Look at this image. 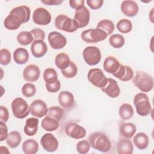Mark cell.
<instances>
[{
    "label": "cell",
    "mask_w": 154,
    "mask_h": 154,
    "mask_svg": "<svg viewBox=\"0 0 154 154\" xmlns=\"http://www.w3.org/2000/svg\"><path fill=\"white\" fill-rule=\"evenodd\" d=\"M90 146L101 152H108L111 149V142L109 138L102 132H94L88 137Z\"/></svg>",
    "instance_id": "obj_1"
},
{
    "label": "cell",
    "mask_w": 154,
    "mask_h": 154,
    "mask_svg": "<svg viewBox=\"0 0 154 154\" xmlns=\"http://www.w3.org/2000/svg\"><path fill=\"white\" fill-rule=\"evenodd\" d=\"M132 82L140 90L144 93L149 92L153 88V78L144 72H137L135 76L133 77Z\"/></svg>",
    "instance_id": "obj_2"
},
{
    "label": "cell",
    "mask_w": 154,
    "mask_h": 154,
    "mask_svg": "<svg viewBox=\"0 0 154 154\" xmlns=\"http://www.w3.org/2000/svg\"><path fill=\"white\" fill-rule=\"evenodd\" d=\"M134 104L137 114L141 116H148L152 111L149 99L144 93H137L134 96Z\"/></svg>",
    "instance_id": "obj_3"
},
{
    "label": "cell",
    "mask_w": 154,
    "mask_h": 154,
    "mask_svg": "<svg viewBox=\"0 0 154 154\" xmlns=\"http://www.w3.org/2000/svg\"><path fill=\"white\" fill-rule=\"evenodd\" d=\"M55 26L57 29L67 32H73L79 28L74 19L64 14H59L56 17Z\"/></svg>",
    "instance_id": "obj_4"
},
{
    "label": "cell",
    "mask_w": 154,
    "mask_h": 154,
    "mask_svg": "<svg viewBox=\"0 0 154 154\" xmlns=\"http://www.w3.org/2000/svg\"><path fill=\"white\" fill-rule=\"evenodd\" d=\"M11 109L15 117L22 119L26 117L30 112V108L22 97H16L11 102Z\"/></svg>",
    "instance_id": "obj_5"
},
{
    "label": "cell",
    "mask_w": 154,
    "mask_h": 154,
    "mask_svg": "<svg viewBox=\"0 0 154 154\" xmlns=\"http://www.w3.org/2000/svg\"><path fill=\"white\" fill-rule=\"evenodd\" d=\"M81 38L86 43H97L106 38L108 35L99 28H90L84 30L81 34Z\"/></svg>",
    "instance_id": "obj_6"
},
{
    "label": "cell",
    "mask_w": 154,
    "mask_h": 154,
    "mask_svg": "<svg viewBox=\"0 0 154 154\" xmlns=\"http://www.w3.org/2000/svg\"><path fill=\"white\" fill-rule=\"evenodd\" d=\"M87 78L94 86L100 88L104 87L108 82V78L99 68L90 69L87 73Z\"/></svg>",
    "instance_id": "obj_7"
},
{
    "label": "cell",
    "mask_w": 154,
    "mask_h": 154,
    "mask_svg": "<svg viewBox=\"0 0 154 154\" xmlns=\"http://www.w3.org/2000/svg\"><path fill=\"white\" fill-rule=\"evenodd\" d=\"M82 56L85 62L89 66L97 64L102 58L100 49L93 46L86 47L82 52Z\"/></svg>",
    "instance_id": "obj_8"
},
{
    "label": "cell",
    "mask_w": 154,
    "mask_h": 154,
    "mask_svg": "<svg viewBox=\"0 0 154 154\" xmlns=\"http://www.w3.org/2000/svg\"><path fill=\"white\" fill-rule=\"evenodd\" d=\"M64 131L67 136L74 139L83 138L86 135L85 129L75 122H69L67 123Z\"/></svg>",
    "instance_id": "obj_9"
},
{
    "label": "cell",
    "mask_w": 154,
    "mask_h": 154,
    "mask_svg": "<svg viewBox=\"0 0 154 154\" xmlns=\"http://www.w3.org/2000/svg\"><path fill=\"white\" fill-rule=\"evenodd\" d=\"M33 22L38 25H47L51 21V14L46 8H36L32 14Z\"/></svg>",
    "instance_id": "obj_10"
},
{
    "label": "cell",
    "mask_w": 154,
    "mask_h": 154,
    "mask_svg": "<svg viewBox=\"0 0 154 154\" xmlns=\"http://www.w3.org/2000/svg\"><path fill=\"white\" fill-rule=\"evenodd\" d=\"M40 144L43 149L49 152H54L58 147V140L51 133L45 134L41 138Z\"/></svg>",
    "instance_id": "obj_11"
},
{
    "label": "cell",
    "mask_w": 154,
    "mask_h": 154,
    "mask_svg": "<svg viewBox=\"0 0 154 154\" xmlns=\"http://www.w3.org/2000/svg\"><path fill=\"white\" fill-rule=\"evenodd\" d=\"M48 38L51 47L54 49H62L67 43L66 38L62 34L57 31L49 32Z\"/></svg>",
    "instance_id": "obj_12"
},
{
    "label": "cell",
    "mask_w": 154,
    "mask_h": 154,
    "mask_svg": "<svg viewBox=\"0 0 154 154\" xmlns=\"http://www.w3.org/2000/svg\"><path fill=\"white\" fill-rule=\"evenodd\" d=\"M90 13L86 7H83L76 10L74 16V20L76 22L78 28H84L88 25L90 22Z\"/></svg>",
    "instance_id": "obj_13"
},
{
    "label": "cell",
    "mask_w": 154,
    "mask_h": 154,
    "mask_svg": "<svg viewBox=\"0 0 154 154\" xmlns=\"http://www.w3.org/2000/svg\"><path fill=\"white\" fill-rule=\"evenodd\" d=\"M30 112L32 116L37 118H42L46 116L48 107L46 103L41 99L34 100L29 105Z\"/></svg>",
    "instance_id": "obj_14"
},
{
    "label": "cell",
    "mask_w": 154,
    "mask_h": 154,
    "mask_svg": "<svg viewBox=\"0 0 154 154\" xmlns=\"http://www.w3.org/2000/svg\"><path fill=\"white\" fill-rule=\"evenodd\" d=\"M40 70L35 64H29L23 71V78L28 82H35L40 77Z\"/></svg>",
    "instance_id": "obj_15"
},
{
    "label": "cell",
    "mask_w": 154,
    "mask_h": 154,
    "mask_svg": "<svg viewBox=\"0 0 154 154\" xmlns=\"http://www.w3.org/2000/svg\"><path fill=\"white\" fill-rule=\"evenodd\" d=\"M122 12L128 17H134L138 13V5L134 1L127 0L123 1L120 6Z\"/></svg>",
    "instance_id": "obj_16"
},
{
    "label": "cell",
    "mask_w": 154,
    "mask_h": 154,
    "mask_svg": "<svg viewBox=\"0 0 154 154\" xmlns=\"http://www.w3.org/2000/svg\"><path fill=\"white\" fill-rule=\"evenodd\" d=\"M101 90L111 98L118 97L120 93V89L117 81L112 78H108L107 84Z\"/></svg>",
    "instance_id": "obj_17"
},
{
    "label": "cell",
    "mask_w": 154,
    "mask_h": 154,
    "mask_svg": "<svg viewBox=\"0 0 154 154\" xmlns=\"http://www.w3.org/2000/svg\"><path fill=\"white\" fill-rule=\"evenodd\" d=\"M10 14L16 16L22 23H26L30 19L31 10L26 5H20L13 8Z\"/></svg>",
    "instance_id": "obj_18"
},
{
    "label": "cell",
    "mask_w": 154,
    "mask_h": 154,
    "mask_svg": "<svg viewBox=\"0 0 154 154\" xmlns=\"http://www.w3.org/2000/svg\"><path fill=\"white\" fill-rule=\"evenodd\" d=\"M32 55L35 58L43 57L48 51V46L43 40H34L31 46Z\"/></svg>",
    "instance_id": "obj_19"
},
{
    "label": "cell",
    "mask_w": 154,
    "mask_h": 154,
    "mask_svg": "<svg viewBox=\"0 0 154 154\" xmlns=\"http://www.w3.org/2000/svg\"><path fill=\"white\" fill-rule=\"evenodd\" d=\"M120 64H121L116 57L113 56H108L105 59L103 67L106 72L113 75L118 70Z\"/></svg>",
    "instance_id": "obj_20"
},
{
    "label": "cell",
    "mask_w": 154,
    "mask_h": 154,
    "mask_svg": "<svg viewBox=\"0 0 154 154\" xmlns=\"http://www.w3.org/2000/svg\"><path fill=\"white\" fill-rule=\"evenodd\" d=\"M58 102L64 108H70L75 103L73 94L69 91H61L58 94Z\"/></svg>",
    "instance_id": "obj_21"
},
{
    "label": "cell",
    "mask_w": 154,
    "mask_h": 154,
    "mask_svg": "<svg viewBox=\"0 0 154 154\" xmlns=\"http://www.w3.org/2000/svg\"><path fill=\"white\" fill-rule=\"evenodd\" d=\"M136 131V126L132 123H124L119 127L120 134L125 138H131L135 135Z\"/></svg>",
    "instance_id": "obj_22"
},
{
    "label": "cell",
    "mask_w": 154,
    "mask_h": 154,
    "mask_svg": "<svg viewBox=\"0 0 154 154\" xmlns=\"http://www.w3.org/2000/svg\"><path fill=\"white\" fill-rule=\"evenodd\" d=\"M117 149L119 154H132L133 153L134 146L130 140L123 138L118 142Z\"/></svg>",
    "instance_id": "obj_23"
},
{
    "label": "cell",
    "mask_w": 154,
    "mask_h": 154,
    "mask_svg": "<svg viewBox=\"0 0 154 154\" xmlns=\"http://www.w3.org/2000/svg\"><path fill=\"white\" fill-rule=\"evenodd\" d=\"M29 53L28 51L23 48H17L13 52V59L18 64H24L29 60Z\"/></svg>",
    "instance_id": "obj_24"
},
{
    "label": "cell",
    "mask_w": 154,
    "mask_h": 154,
    "mask_svg": "<svg viewBox=\"0 0 154 154\" xmlns=\"http://www.w3.org/2000/svg\"><path fill=\"white\" fill-rule=\"evenodd\" d=\"M38 120L37 118L31 117L26 120L24 126V132L28 136L34 135L38 130Z\"/></svg>",
    "instance_id": "obj_25"
},
{
    "label": "cell",
    "mask_w": 154,
    "mask_h": 154,
    "mask_svg": "<svg viewBox=\"0 0 154 154\" xmlns=\"http://www.w3.org/2000/svg\"><path fill=\"white\" fill-rule=\"evenodd\" d=\"M133 141L135 146L140 150L146 149L149 144V137L144 132H139L135 135L133 138Z\"/></svg>",
    "instance_id": "obj_26"
},
{
    "label": "cell",
    "mask_w": 154,
    "mask_h": 154,
    "mask_svg": "<svg viewBox=\"0 0 154 154\" xmlns=\"http://www.w3.org/2000/svg\"><path fill=\"white\" fill-rule=\"evenodd\" d=\"M22 24L20 20L15 15L9 14L4 21V26L9 30H16Z\"/></svg>",
    "instance_id": "obj_27"
},
{
    "label": "cell",
    "mask_w": 154,
    "mask_h": 154,
    "mask_svg": "<svg viewBox=\"0 0 154 154\" xmlns=\"http://www.w3.org/2000/svg\"><path fill=\"white\" fill-rule=\"evenodd\" d=\"M42 127L46 131L52 132L57 130L60 126L59 121L57 120L46 116L42 121Z\"/></svg>",
    "instance_id": "obj_28"
},
{
    "label": "cell",
    "mask_w": 154,
    "mask_h": 154,
    "mask_svg": "<svg viewBox=\"0 0 154 154\" xmlns=\"http://www.w3.org/2000/svg\"><path fill=\"white\" fill-rule=\"evenodd\" d=\"M22 141V137L18 131H13L10 132L6 139V142L8 147L14 149L19 146Z\"/></svg>",
    "instance_id": "obj_29"
},
{
    "label": "cell",
    "mask_w": 154,
    "mask_h": 154,
    "mask_svg": "<svg viewBox=\"0 0 154 154\" xmlns=\"http://www.w3.org/2000/svg\"><path fill=\"white\" fill-rule=\"evenodd\" d=\"M38 144L33 139L25 140L22 146V150L25 154H35L38 150Z\"/></svg>",
    "instance_id": "obj_30"
},
{
    "label": "cell",
    "mask_w": 154,
    "mask_h": 154,
    "mask_svg": "<svg viewBox=\"0 0 154 154\" xmlns=\"http://www.w3.org/2000/svg\"><path fill=\"white\" fill-rule=\"evenodd\" d=\"M55 63L58 69L63 70L69 66L70 63V60L67 54L61 52L56 55L55 58Z\"/></svg>",
    "instance_id": "obj_31"
},
{
    "label": "cell",
    "mask_w": 154,
    "mask_h": 154,
    "mask_svg": "<svg viewBox=\"0 0 154 154\" xmlns=\"http://www.w3.org/2000/svg\"><path fill=\"white\" fill-rule=\"evenodd\" d=\"M119 114L122 120H127L132 117L134 115V109L130 104L123 103L119 107Z\"/></svg>",
    "instance_id": "obj_32"
},
{
    "label": "cell",
    "mask_w": 154,
    "mask_h": 154,
    "mask_svg": "<svg viewBox=\"0 0 154 154\" xmlns=\"http://www.w3.org/2000/svg\"><path fill=\"white\" fill-rule=\"evenodd\" d=\"M97 28L103 30L108 35H109L113 32L115 26L111 20L109 19H103L97 23Z\"/></svg>",
    "instance_id": "obj_33"
},
{
    "label": "cell",
    "mask_w": 154,
    "mask_h": 154,
    "mask_svg": "<svg viewBox=\"0 0 154 154\" xmlns=\"http://www.w3.org/2000/svg\"><path fill=\"white\" fill-rule=\"evenodd\" d=\"M17 42L23 46H26L33 42V37L30 32L22 31L17 35Z\"/></svg>",
    "instance_id": "obj_34"
},
{
    "label": "cell",
    "mask_w": 154,
    "mask_h": 154,
    "mask_svg": "<svg viewBox=\"0 0 154 154\" xmlns=\"http://www.w3.org/2000/svg\"><path fill=\"white\" fill-rule=\"evenodd\" d=\"M64 116V110L60 106H54L48 108V111L45 116L54 118L60 121Z\"/></svg>",
    "instance_id": "obj_35"
},
{
    "label": "cell",
    "mask_w": 154,
    "mask_h": 154,
    "mask_svg": "<svg viewBox=\"0 0 154 154\" xmlns=\"http://www.w3.org/2000/svg\"><path fill=\"white\" fill-rule=\"evenodd\" d=\"M116 28L120 32L126 34L132 30V23L131 21L129 19H122L117 22L116 25Z\"/></svg>",
    "instance_id": "obj_36"
},
{
    "label": "cell",
    "mask_w": 154,
    "mask_h": 154,
    "mask_svg": "<svg viewBox=\"0 0 154 154\" xmlns=\"http://www.w3.org/2000/svg\"><path fill=\"white\" fill-rule=\"evenodd\" d=\"M43 79L48 84H51L58 80V75L56 70L53 68H47L45 70L43 75Z\"/></svg>",
    "instance_id": "obj_37"
},
{
    "label": "cell",
    "mask_w": 154,
    "mask_h": 154,
    "mask_svg": "<svg viewBox=\"0 0 154 154\" xmlns=\"http://www.w3.org/2000/svg\"><path fill=\"white\" fill-rule=\"evenodd\" d=\"M125 42V40L123 36L119 34H112L109 38V43L110 45L116 49L122 48L124 45Z\"/></svg>",
    "instance_id": "obj_38"
},
{
    "label": "cell",
    "mask_w": 154,
    "mask_h": 154,
    "mask_svg": "<svg viewBox=\"0 0 154 154\" xmlns=\"http://www.w3.org/2000/svg\"><path fill=\"white\" fill-rule=\"evenodd\" d=\"M77 72V66L73 61H70L69 66L67 68L61 70V73L63 75L67 78H72L75 77L76 75Z\"/></svg>",
    "instance_id": "obj_39"
},
{
    "label": "cell",
    "mask_w": 154,
    "mask_h": 154,
    "mask_svg": "<svg viewBox=\"0 0 154 154\" xmlns=\"http://www.w3.org/2000/svg\"><path fill=\"white\" fill-rule=\"evenodd\" d=\"M22 93L26 97H31L36 93L35 86L29 82L26 83L22 87Z\"/></svg>",
    "instance_id": "obj_40"
},
{
    "label": "cell",
    "mask_w": 154,
    "mask_h": 154,
    "mask_svg": "<svg viewBox=\"0 0 154 154\" xmlns=\"http://www.w3.org/2000/svg\"><path fill=\"white\" fill-rule=\"evenodd\" d=\"M11 60L10 52L7 49H2L0 51V63L2 65H8Z\"/></svg>",
    "instance_id": "obj_41"
},
{
    "label": "cell",
    "mask_w": 154,
    "mask_h": 154,
    "mask_svg": "<svg viewBox=\"0 0 154 154\" xmlns=\"http://www.w3.org/2000/svg\"><path fill=\"white\" fill-rule=\"evenodd\" d=\"M90 143L85 140L79 141L76 144V150L78 153L81 154L87 153L90 150Z\"/></svg>",
    "instance_id": "obj_42"
},
{
    "label": "cell",
    "mask_w": 154,
    "mask_h": 154,
    "mask_svg": "<svg viewBox=\"0 0 154 154\" xmlns=\"http://www.w3.org/2000/svg\"><path fill=\"white\" fill-rule=\"evenodd\" d=\"M34 40H43L45 37V32L40 28H34L31 30Z\"/></svg>",
    "instance_id": "obj_43"
},
{
    "label": "cell",
    "mask_w": 154,
    "mask_h": 154,
    "mask_svg": "<svg viewBox=\"0 0 154 154\" xmlns=\"http://www.w3.org/2000/svg\"><path fill=\"white\" fill-rule=\"evenodd\" d=\"M46 90L50 93H57L60 90L61 83L60 81L58 79L56 82L51 84H45Z\"/></svg>",
    "instance_id": "obj_44"
},
{
    "label": "cell",
    "mask_w": 154,
    "mask_h": 154,
    "mask_svg": "<svg viewBox=\"0 0 154 154\" xmlns=\"http://www.w3.org/2000/svg\"><path fill=\"white\" fill-rule=\"evenodd\" d=\"M134 77V71L132 68L128 66H125V72L124 76L120 81H129L131 80Z\"/></svg>",
    "instance_id": "obj_45"
},
{
    "label": "cell",
    "mask_w": 154,
    "mask_h": 154,
    "mask_svg": "<svg viewBox=\"0 0 154 154\" xmlns=\"http://www.w3.org/2000/svg\"><path fill=\"white\" fill-rule=\"evenodd\" d=\"M87 4L92 10H97L102 7L103 1V0H87Z\"/></svg>",
    "instance_id": "obj_46"
},
{
    "label": "cell",
    "mask_w": 154,
    "mask_h": 154,
    "mask_svg": "<svg viewBox=\"0 0 154 154\" xmlns=\"http://www.w3.org/2000/svg\"><path fill=\"white\" fill-rule=\"evenodd\" d=\"M0 128H1V132H0V141H3L4 140H6L8 134V128L5 123L3 122H0Z\"/></svg>",
    "instance_id": "obj_47"
},
{
    "label": "cell",
    "mask_w": 154,
    "mask_h": 154,
    "mask_svg": "<svg viewBox=\"0 0 154 154\" xmlns=\"http://www.w3.org/2000/svg\"><path fill=\"white\" fill-rule=\"evenodd\" d=\"M9 118V113L7 108L4 106H0V120L4 123L7 122Z\"/></svg>",
    "instance_id": "obj_48"
},
{
    "label": "cell",
    "mask_w": 154,
    "mask_h": 154,
    "mask_svg": "<svg viewBox=\"0 0 154 154\" xmlns=\"http://www.w3.org/2000/svg\"><path fill=\"white\" fill-rule=\"evenodd\" d=\"M85 1L84 0H70L69 4L71 8L78 10L84 7Z\"/></svg>",
    "instance_id": "obj_49"
},
{
    "label": "cell",
    "mask_w": 154,
    "mask_h": 154,
    "mask_svg": "<svg viewBox=\"0 0 154 154\" xmlns=\"http://www.w3.org/2000/svg\"><path fill=\"white\" fill-rule=\"evenodd\" d=\"M41 2L48 5H58L63 2V0H42Z\"/></svg>",
    "instance_id": "obj_50"
},
{
    "label": "cell",
    "mask_w": 154,
    "mask_h": 154,
    "mask_svg": "<svg viewBox=\"0 0 154 154\" xmlns=\"http://www.w3.org/2000/svg\"><path fill=\"white\" fill-rule=\"evenodd\" d=\"M0 153L1 154H10V153L8 148L5 146H1L0 147Z\"/></svg>",
    "instance_id": "obj_51"
}]
</instances>
